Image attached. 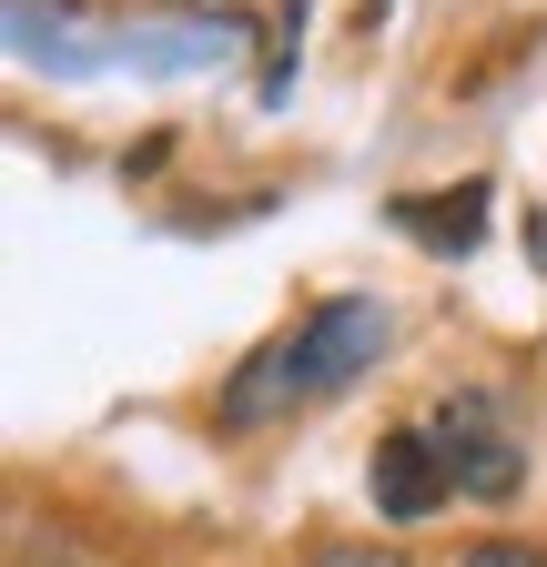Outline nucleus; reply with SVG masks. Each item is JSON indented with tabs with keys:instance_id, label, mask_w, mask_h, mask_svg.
Instances as JSON below:
<instances>
[{
	"instance_id": "obj_4",
	"label": "nucleus",
	"mask_w": 547,
	"mask_h": 567,
	"mask_svg": "<svg viewBox=\"0 0 547 567\" xmlns=\"http://www.w3.org/2000/svg\"><path fill=\"white\" fill-rule=\"evenodd\" d=\"M395 224L416 234L426 254H476V234H487V183H456V193H405Z\"/></svg>"
},
{
	"instance_id": "obj_7",
	"label": "nucleus",
	"mask_w": 547,
	"mask_h": 567,
	"mask_svg": "<svg viewBox=\"0 0 547 567\" xmlns=\"http://www.w3.org/2000/svg\"><path fill=\"white\" fill-rule=\"evenodd\" d=\"M51 567H61V557H51Z\"/></svg>"
},
{
	"instance_id": "obj_2",
	"label": "nucleus",
	"mask_w": 547,
	"mask_h": 567,
	"mask_svg": "<svg viewBox=\"0 0 547 567\" xmlns=\"http://www.w3.org/2000/svg\"><path fill=\"white\" fill-rule=\"evenodd\" d=\"M426 436H436V456H446L456 496H487V507H497V496H517V486H527V446H517V425H507L487 395H446Z\"/></svg>"
},
{
	"instance_id": "obj_3",
	"label": "nucleus",
	"mask_w": 547,
	"mask_h": 567,
	"mask_svg": "<svg viewBox=\"0 0 547 567\" xmlns=\"http://www.w3.org/2000/svg\"><path fill=\"white\" fill-rule=\"evenodd\" d=\"M365 486H375V517L385 527H416V517H436L446 496H456V476H446V456H436L426 425H395V436L375 446V466H365Z\"/></svg>"
},
{
	"instance_id": "obj_5",
	"label": "nucleus",
	"mask_w": 547,
	"mask_h": 567,
	"mask_svg": "<svg viewBox=\"0 0 547 567\" xmlns=\"http://www.w3.org/2000/svg\"><path fill=\"white\" fill-rule=\"evenodd\" d=\"M456 567H547V547H517V537H476Z\"/></svg>"
},
{
	"instance_id": "obj_6",
	"label": "nucleus",
	"mask_w": 547,
	"mask_h": 567,
	"mask_svg": "<svg viewBox=\"0 0 547 567\" xmlns=\"http://www.w3.org/2000/svg\"><path fill=\"white\" fill-rule=\"evenodd\" d=\"M305 567H405V547H375V537H355V547H314Z\"/></svg>"
},
{
	"instance_id": "obj_1",
	"label": "nucleus",
	"mask_w": 547,
	"mask_h": 567,
	"mask_svg": "<svg viewBox=\"0 0 547 567\" xmlns=\"http://www.w3.org/2000/svg\"><path fill=\"white\" fill-rule=\"evenodd\" d=\"M375 344H385V305H375V295H334V305H314L305 324L264 334L244 365L224 375L214 415H224V425H285V415H305V405H324V395H345V385L375 365Z\"/></svg>"
}]
</instances>
